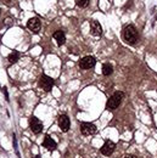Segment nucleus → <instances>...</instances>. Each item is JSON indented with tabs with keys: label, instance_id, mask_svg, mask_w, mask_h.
Instances as JSON below:
<instances>
[{
	"label": "nucleus",
	"instance_id": "obj_1",
	"mask_svg": "<svg viewBox=\"0 0 157 158\" xmlns=\"http://www.w3.org/2000/svg\"><path fill=\"white\" fill-rule=\"evenodd\" d=\"M123 38L124 40L129 44V45H134L135 43L139 39V34H138V31L137 28L133 26V24H129L124 28L123 31Z\"/></svg>",
	"mask_w": 157,
	"mask_h": 158
},
{
	"label": "nucleus",
	"instance_id": "obj_2",
	"mask_svg": "<svg viewBox=\"0 0 157 158\" xmlns=\"http://www.w3.org/2000/svg\"><path fill=\"white\" fill-rule=\"evenodd\" d=\"M123 99H124V94H123L122 91H116V93L108 99L107 103H106V108H107L108 111H115L116 108L119 107V105L122 103Z\"/></svg>",
	"mask_w": 157,
	"mask_h": 158
},
{
	"label": "nucleus",
	"instance_id": "obj_3",
	"mask_svg": "<svg viewBox=\"0 0 157 158\" xmlns=\"http://www.w3.org/2000/svg\"><path fill=\"white\" fill-rule=\"evenodd\" d=\"M54 83H55L54 79L51 77H48L46 74H41V77L39 79V85L44 91H50L54 86Z\"/></svg>",
	"mask_w": 157,
	"mask_h": 158
},
{
	"label": "nucleus",
	"instance_id": "obj_4",
	"mask_svg": "<svg viewBox=\"0 0 157 158\" xmlns=\"http://www.w3.org/2000/svg\"><path fill=\"white\" fill-rule=\"evenodd\" d=\"M96 130H98V129H96L95 124H93V123H87V122H84V123L80 124V133H82L83 135H85V136L95 134Z\"/></svg>",
	"mask_w": 157,
	"mask_h": 158
},
{
	"label": "nucleus",
	"instance_id": "obj_5",
	"mask_svg": "<svg viewBox=\"0 0 157 158\" xmlns=\"http://www.w3.org/2000/svg\"><path fill=\"white\" fill-rule=\"evenodd\" d=\"M95 63H96V61L93 56H85L79 61V67L82 69H90L95 66Z\"/></svg>",
	"mask_w": 157,
	"mask_h": 158
},
{
	"label": "nucleus",
	"instance_id": "obj_6",
	"mask_svg": "<svg viewBox=\"0 0 157 158\" xmlns=\"http://www.w3.org/2000/svg\"><path fill=\"white\" fill-rule=\"evenodd\" d=\"M29 128L34 134H40L43 130V123L36 117H31L29 118Z\"/></svg>",
	"mask_w": 157,
	"mask_h": 158
},
{
	"label": "nucleus",
	"instance_id": "obj_7",
	"mask_svg": "<svg viewBox=\"0 0 157 158\" xmlns=\"http://www.w3.org/2000/svg\"><path fill=\"white\" fill-rule=\"evenodd\" d=\"M40 27H41V23H40L39 19H37V17H33L27 22V28L33 33H38L40 31Z\"/></svg>",
	"mask_w": 157,
	"mask_h": 158
},
{
	"label": "nucleus",
	"instance_id": "obj_8",
	"mask_svg": "<svg viewBox=\"0 0 157 158\" xmlns=\"http://www.w3.org/2000/svg\"><path fill=\"white\" fill-rule=\"evenodd\" d=\"M59 127L63 133L68 131V129H70V127H71V122H70L68 116H66V114H61V116H60L59 117Z\"/></svg>",
	"mask_w": 157,
	"mask_h": 158
},
{
	"label": "nucleus",
	"instance_id": "obj_9",
	"mask_svg": "<svg viewBox=\"0 0 157 158\" xmlns=\"http://www.w3.org/2000/svg\"><path fill=\"white\" fill-rule=\"evenodd\" d=\"M115 148H116V145L112 141H106L104 143V146L101 147V153L105 155V156H110V155L113 153Z\"/></svg>",
	"mask_w": 157,
	"mask_h": 158
},
{
	"label": "nucleus",
	"instance_id": "obj_10",
	"mask_svg": "<svg viewBox=\"0 0 157 158\" xmlns=\"http://www.w3.org/2000/svg\"><path fill=\"white\" fill-rule=\"evenodd\" d=\"M90 33H91L94 37L101 35V33H102V27H101V24L99 23L98 21H95V20L90 21Z\"/></svg>",
	"mask_w": 157,
	"mask_h": 158
},
{
	"label": "nucleus",
	"instance_id": "obj_11",
	"mask_svg": "<svg viewBox=\"0 0 157 158\" xmlns=\"http://www.w3.org/2000/svg\"><path fill=\"white\" fill-rule=\"evenodd\" d=\"M43 146H44L46 150H49V151H54V150H56V147H57L55 140H53L49 135H45L44 142H43Z\"/></svg>",
	"mask_w": 157,
	"mask_h": 158
},
{
	"label": "nucleus",
	"instance_id": "obj_12",
	"mask_svg": "<svg viewBox=\"0 0 157 158\" xmlns=\"http://www.w3.org/2000/svg\"><path fill=\"white\" fill-rule=\"evenodd\" d=\"M54 39L56 40V43H57V45L61 46V45H63L65 44V41H66V35H65V33H63V31H56L55 33H54Z\"/></svg>",
	"mask_w": 157,
	"mask_h": 158
},
{
	"label": "nucleus",
	"instance_id": "obj_13",
	"mask_svg": "<svg viewBox=\"0 0 157 158\" xmlns=\"http://www.w3.org/2000/svg\"><path fill=\"white\" fill-rule=\"evenodd\" d=\"M113 73V66L111 63H105L102 66V74L104 76H110Z\"/></svg>",
	"mask_w": 157,
	"mask_h": 158
},
{
	"label": "nucleus",
	"instance_id": "obj_14",
	"mask_svg": "<svg viewBox=\"0 0 157 158\" xmlns=\"http://www.w3.org/2000/svg\"><path fill=\"white\" fill-rule=\"evenodd\" d=\"M7 60L10 63H16L19 60H20V52L19 51H12L10 52V55L7 56Z\"/></svg>",
	"mask_w": 157,
	"mask_h": 158
},
{
	"label": "nucleus",
	"instance_id": "obj_15",
	"mask_svg": "<svg viewBox=\"0 0 157 158\" xmlns=\"http://www.w3.org/2000/svg\"><path fill=\"white\" fill-rule=\"evenodd\" d=\"M88 4H89V0H77V5L79 7H85L88 6Z\"/></svg>",
	"mask_w": 157,
	"mask_h": 158
},
{
	"label": "nucleus",
	"instance_id": "obj_16",
	"mask_svg": "<svg viewBox=\"0 0 157 158\" xmlns=\"http://www.w3.org/2000/svg\"><path fill=\"white\" fill-rule=\"evenodd\" d=\"M2 90H4V94H5L6 101H10V99H9V94H7V90H6V88H2Z\"/></svg>",
	"mask_w": 157,
	"mask_h": 158
},
{
	"label": "nucleus",
	"instance_id": "obj_17",
	"mask_svg": "<svg viewBox=\"0 0 157 158\" xmlns=\"http://www.w3.org/2000/svg\"><path fill=\"white\" fill-rule=\"evenodd\" d=\"M2 1H4V2H5V4H10V2H11V1H12V0H2Z\"/></svg>",
	"mask_w": 157,
	"mask_h": 158
},
{
	"label": "nucleus",
	"instance_id": "obj_18",
	"mask_svg": "<svg viewBox=\"0 0 157 158\" xmlns=\"http://www.w3.org/2000/svg\"><path fill=\"white\" fill-rule=\"evenodd\" d=\"M125 158H135V156H127Z\"/></svg>",
	"mask_w": 157,
	"mask_h": 158
},
{
	"label": "nucleus",
	"instance_id": "obj_19",
	"mask_svg": "<svg viewBox=\"0 0 157 158\" xmlns=\"http://www.w3.org/2000/svg\"><path fill=\"white\" fill-rule=\"evenodd\" d=\"M33 158H40V156H34Z\"/></svg>",
	"mask_w": 157,
	"mask_h": 158
},
{
	"label": "nucleus",
	"instance_id": "obj_20",
	"mask_svg": "<svg viewBox=\"0 0 157 158\" xmlns=\"http://www.w3.org/2000/svg\"><path fill=\"white\" fill-rule=\"evenodd\" d=\"M0 12H1V9H0Z\"/></svg>",
	"mask_w": 157,
	"mask_h": 158
},
{
	"label": "nucleus",
	"instance_id": "obj_21",
	"mask_svg": "<svg viewBox=\"0 0 157 158\" xmlns=\"http://www.w3.org/2000/svg\"><path fill=\"white\" fill-rule=\"evenodd\" d=\"M156 20H157V16H156Z\"/></svg>",
	"mask_w": 157,
	"mask_h": 158
}]
</instances>
